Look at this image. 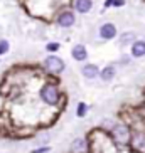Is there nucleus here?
Instances as JSON below:
<instances>
[{
	"label": "nucleus",
	"mask_w": 145,
	"mask_h": 153,
	"mask_svg": "<svg viewBox=\"0 0 145 153\" xmlns=\"http://www.w3.org/2000/svg\"><path fill=\"white\" fill-rule=\"evenodd\" d=\"M125 5V0H106L105 2V7H123Z\"/></svg>",
	"instance_id": "nucleus-16"
},
{
	"label": "nucleus",
	"mask_w": 145,
	"mask_h": 153,
	"mask_svg": "<svg viewBox=\"0 0 145 153\" xmlns=\"http://www.w3.org/2000/svg\"><path fill=\"white\" fill-rule=\"evenodd\" d=\"M93 9V0H74V10L79 14H88Z\"/></svg>",
	"instance_id": "nucleus-9"
},
{
	"label": "nucleus",
	"mask_w": 145,
	"mask_h": 153,
	"mask_svg": "<svg viewBox=\"0 0 145 153\" xmlns=\"http://www.w3.org/2000/svg\"><path fill=\"white\" fill-rule=\"evenodd\" d=\"M130 54H132V57H135V59L145 57V41H133Z\"/></svg>",
	"instance_id": "nucleus-7"
},
{
	"label": "nucleus",
	"mask_w": 145,
	"mask_h": 153,
	"mask_svg": "<svg viewBox=\"0 0 145 153\" xmlns=\"http://www.w3.org/2000/svg\"><path fill=\"white\" fill-rule=\"evenodd\" d=\"M115 74H117V69H115V66H111V64L105 66V68L100 71V77H101V81H105V82L113 81Z\"/></svg>",
	"instance_id": "nucleus-10"
},
{
	"label": "nucleus",
	"mask_w": 145,
	"mask_h": 153,
	"mask_svg": "<svg viewBox=\"0 0 145 153\" xmlns=\"http://www.w3.org/2000/svg\"><path fill=\"white\" fill-rule=\"evenodd\" d=\"M9 49H10L9 41H5V39H2V41H0V57L7 54V52H9Z\"/></svg>",
	"instance_id": "nucleus-14"
},
{
	"label": "nucleus",
	"mask_w": 145,
	"mask_h": 153,
	"mask_svg": "<svg viewBox=\"0 0 145 153\" xmlns=\"http://www.w3.org/2000/svg\"><path fill=\"white\" fill-rule=\"evenodd\" d=\"M81 74L86 79H95L96 76H100V69L96 64H84L81 68Z\"/></svg>",
	"instance_id": "nucleus-8"
},
{
	"label": "nucleus",
	"mask_w": 145,
	"mask_h": 153,
	"mask_svg": "<svg viewBox=\"0 0 145 153\" xmlns=\"http://www.w3.org/2000/svg\"><path fill=\"white\" fill-rule=\"evenodd\" d=\"M111 136L113 140L117 141L118 145H127L132 138V133H130V128L123 123H118L111 128Z\"/></svg>",
	"instance_id": "nucleus-2"
},
{
	"label": "nucleus",
	"mask_w": 145,
	"mask_h": 153,
	"mask_svg": "<svg viewBox=\"0 0 145 153\" xmlns=\"http://www.w3.org/2000/svg\"><path fill=\"white\" fill-rule=\"evenodd\" d=\"M44 68L49 72H52V74H61V72L66 69V64H64V61L61 57H58V56H47V57L44 59Z\"/></svg>",
	"instance_id": "nucleus-3"
},
{
	"label": "nucleus",
	"mask_w": 145,
	"mask_h": 153,
	"mask_svg": "<svg viewBox=\"0 0 145 153\" xmlns=\"http://www.w3.org/2000/svg\"><path fill=\"white\" fill-rule=\"evenodd\" d=\"M120 41H122V44H128V42L135 41V34H133V32H127V34H122Z\"/></svg>",
	"instance_id": "nucleus-15"
},
{
	"label": "nucleus",
	"mask_w": 145,
	"mask_h": 153,
	"mask_svg": "<svg viewBox=\"0 0 145 153\" xmlns=\"http://www.w3.org/2000/svg\"><path fill=\"white\" fill-rule=\"evenodd\" d=\"M71 152H74V153L86 152V141H84L83 138H76V140L71 143Z\"/></svg>",
	"instance_id": "nucleus-12"
},
{
	"label": "nucleus",
	"mask_w": 145,
	"mask_h": 153,
	"mask_svg": "<svg viewBox=\"0 0 145 153\" xmlns=\"http://www.w3.org/2000/svg\"><path fill=\"white\" fill-rule=\"evenodd\" d=\"M56 22H58L59 27H64V29L72 27L74 22H76V15L72 14V12H69V10H64V12H61V14L58 15Z\"/></svg>",
	"instance_id": "nucleus-4"
},
{
	"label": "nucleus",
	"mask_w": 145,
	"mask_h": 153,
	"mask_svg": "<svg viewBox=\"0 0 145 153\" xmlns=\"http://www.w3.org/2000/svg\"><path fill=\"white\" fill-rule=\"evenodd\" d=\"M59 47H61V45H59V42H49V44L46 45V51L52 54V52H56V51H59Z\"/></svg>",
	"instance_id": "nucleus-17"
},
{
	"label": "nucleus",
	"mask_w": 145,
	"mask_h": 153,
	"mask_svg": "<svg viewBox=\"0 0 145 153\" xmlns=\"http://www.w3.org/2000/svg\"><path fill=\"white\" fill-rule=\"evenodd\" d=\"M49 150H51L49 146H41V148H36V150H32L31 153H47Z\"/></svg>",
	"instance_id": "nucleus-18"
},
{
	"label": "nucleus",
	"mask_w": 145,
	"mask_h": 153,
	"mask_svg": "<svg viewBox=\"0 0 145 153\" xmlns=\"http://www.w3.org/2000/svg\"><path fill=\"white\" fill-rule=\"evenodd\" d=\"M41 98H42V101H44L46 104H49V106H56V104L59 103V99H61V93H59V89L56 88L54 84L47 82V84L42 86Z\"/></svg>",
	"instance_id": "nucleus-1"
},
{
	"label": "nucleus",
	"mask_w": 145,
	"mask_h": 153,
	"mask_svg": "<svg viewBox=\"0 0 145 153\" xmlns=\"http://www.w3.org/2000/svg\"><path fill=\"white\" fill-rule=\"evenodd\" d=\"M71 56H72V59H74V61L83 62V61H86V59H88V49L83 44H76V45H72Z\"/></svg>",
	"instance_id": "nucleus-6"
},
{
	"label": "nucleus",
	"mask_w": 145,
	"mask_h": 153,
	"mask_svg": "<svg viewBox=\"0 0 145 153\" xmlns=\"http://www.w3.org/2000/svg\"><path fill=\"white\" fill-rule=\"evenodd\" d=\"M132 145L137 150H144L145 148V133H135L132 136Z\"/></svg>",
	"instance_id": "nucleus-11"
},
{
	"label": "nucleus",
	"mask_w": 145,
	"mask_h": 153,
	"mask_svg": "<svg viewBox=\"0 0 145 153\" xmlns=\"http://www.w3.org/2000/svg\"><path fill=\"white\" fill-rule=\"evenodd\" d=\"M100 37L105 41H110V39H115L117 37V25L113 22H106L100 27Z\"/></svg>",
	"instance_id": "nucleus-5"
},
{
	"label": "nucleus",
	"mask_w": 145,
	"mask_h": 153,
	"mask_svg": "<svg viewBox=\"0 0 145 153\" xmlns=\"http://www.w3.org/2000/svg\"><path fill=\"white\" fill-rule=\"evenodd\" d=\"M86 113H88V106L84 103H79L78 104V109H76V116L78 118H84L86 116Z\"/></svg>",
	"instance_id": "nucleus-13"
}]
</instances>
